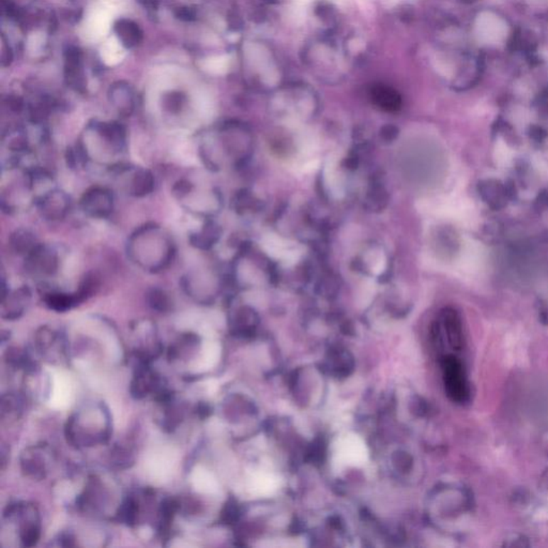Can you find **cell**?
Instances as JSON below:
<instances>
[{"instance_id": "cell-33", "label": "cell", "mask_w": 548, "mask_h": 548, "mask_svg": "<svg viewBox=\"0 0 548 548\" xmlns=\"http://www.w3.org/2000/svg\"><path fill=\"white\" fill-rule=\"evenodd\" d=\"M539 488H541L543 494L548 496V470L543 473L541 480H539Z\"/></svg>"}, {"instance_id": "cell-22", "label": "cell", "mask_w": 548, "mask_h": 548, "mask_svg": "<svg viewBox=\"0 0 548 548\" xmlns=\"http://www.w3.org/2000/svg\"><path fill=\"white\" fill-rule=\"evenodd\" d=\"M139 511H141V505H139V499L134 496H129L119 505L117 517L123 524L133 526L139 520Z\"/></svg>"}, {"instance_id": "cell-2", "label": "cell", "mask_w": 548, "mask_h": 548, "mask_svg": "<svg viewBox=\"0 0 548 548\" xmlns=\"http://www.w3.org/2000/svg\"><path fill=\"white\" fill-rule=\"evenodd\" d=\"M85 139L95 142V144L80 143L84 150L95 148V157L102 164L112 167V160L114 167H120L118 159L121 158L127 149V130L121 123L117 121H93L86 127Z\"/></svg>"}, {"instance_id": "cell-24", "label": "cell", "mask_w": 548, "mask_h": 548, "mask_svg": "<svg viewBox=\"0 0 548 548\" xmlns=\"http://www.w3.org/2000/svg\"><path fill=\"white\" fill-rule=\"evenodd\" d=\"M22 403L23 401L20 396L14 394V393H9V394L4 395L3 403H1V417H3L4 421L6 419H16L20 417L22 413Z\"/></svg>"}, {"instance_id": "cell-16", "label": "cell", "mask_w": 548, "mask_h": 548, "mask_svg": "<svg viewBox=\"0 0 548 548\" xmlns=\"http://www.w3.org/2000/svg\"><path fill=\"white\" fill-rule=\"evenodd\" d=\"M114 33L125 48H136L143 42L144 33L137 23L129 19H119L115 22Z\"/></svg>"}, {"instance_id": "cell-4", "label": "cell", "mask_w": 548, "mask_h": 548, "mask_svg": "<svg viewBox=\"0 0 548 548\" xmlns=\"http://www.w3.org/2000/svg\"><path fill=\"white\" fill-rule=\"evenodd\" d=\"M60 265L58 253L52 246L40 243L25 257V269L33 277L48 279L54 277Z\"/></svg>"}, {"instance_id": "cell-15", "label": "cell", "mask_w": 548, "mask_h": 548, "mask_svg": "<svg viewBox=\"0 0 548 548\" xmlns=\"http://www.w3.org/2000/svg\"><path fill=\"white\" fill-rule=\"evenodd\" d=\"M480 195L492 209H500L505 207L507 199L511 194V190H507L498 180H485L480 182L478 186Z\"/></svg>"}, {"instance_id": "cell-7", "label": "cell", "mask_w": 548, "mask_h": 548, "mask_svg": "<svg viewBox=\"0 0 548 548\" xmlns=\"http://www.w3.org/2000/svg\"><path fill=\"white\" fill-rule=\"evenodd\" d=\"M40 214L46 221L63 220L71 210V199L67 193L59 189H52L36 201Z\"/></svg>"}, {"instance_id": "cell-13", "label": "cell", "mask_w": 548, "mask_h": 548, "mask_svg": "<svg viewBox=\"0 0 548 548\" xmlns=\"http://www.w3.org/2000/svg\"><path fill=\"white\" fill-rule=\"evenodd\" d=\"M107 492L104 490L101 480L97 477H91L87 482L84 492L80 495L76 503L80 510L85 512H98L102 509L105 502Z\"/></svg>"}, {"instance_id": "cell-6", "label": "cell", "mask_w": 548, "mask_h": 548, "mask_svg": "<svg viewBox=\"0 0 548 548\" xmlns=\"http://www.w3.org/2000/svg\"><path fill=\"white\" fill-rule=\"evenodd\" d=\"M167 384L158 372L152 369L150 363L137 362L134 371L133 379L131 381L132 396L136 399H143L149 395H156L161 389Z\"/></svg>"}, {"instance_id": "cell-28", "label": "cell", "mask_w": 548, "mask_h": 548, "mask_svg": "<svg viewBox=\"0 0 548 548\" xmlns=\"http://www.w3.org/2000/svg\"><path fill=\"white\" fill-rule=\"evenodd\" d=\"M315 14L318 18L322 19L324 22H326V21H330L333 18L334 10L331 7L330 4L326 3V1H320L317 7H316Z\"/></svg>"}, {"instance_id": "cell-23", "label": "cell", "mask_w": 548, "mask_h": 548, "mask_svg": "<svg viewBox=\"0 0 548 548\" xmlns=\"http://www.w3.org/2000/svg\"><path fill=\"white\" fill-rule=\"evenodd\" d=\"M147 302L152 310L159 313H167L173 307L171 296L164 290L158 288L148 290Z\"/></svg>"}, {"instance_id": "cell-9", "label": "cell", "mask_w": 548, "mask_h": 548, "mask_svg": "<svg viewBox=\"0 0 548 548\" xmlns=\"http://www.w3.org/2000/svg\"><path fill=\"white\" fill-rule=\"evenodd\" d=\"M65 80L68 87L76 93L87 90V78L83 63V53L76 46H68L65 51Z\"/></svg>"}, {"instance_id": "cell-20", "label": "cell", "mask_w": 548, "mask_h": 548, "mask_svg": "<svg viewBox=\"0 0 548 548\" xmlns=\"http://www.w3.org/2000/svg\"><path fill=\"white\" fill-rule=\"evenodd\" d=\"M220 238V228L214 221H207L201 231L192 233L190 242L199 250H209Z\"/></svg>"}, {"instance_id": "cell-29", "label": "cell", "mask_w": 548, "mask_h": 548, "mask_svg": "<svg viewBox=\"0 0 548 548\" xmlns=\"http://www.w3.org/2000/svg\"><path fill=\"white\" fill-rule=\"evenodd\" d=\"M1 42H3V46H1V65L3 67H8L11 65L12 60H14V52H12L11 48L9 44L7 43L5 35H1Z\"/></svg>"}, {"instance_id": "cell-12", "label": "cell", "mask_w": 548, "mask_h": 548, "mask_svg": "<svg viewBox=\"0 0 548 548\" xmlns=\"http://www.w3.org/2000/svg\"><path fill=\"white\" fill-rule=\"evenodd\" d=\"M437 329L446 335L448 344L452 349L455 352L463 349L465 344L464 332L460 315L455 310L445 309L441 312Z\"/></svg>"}, {"instance_id": "cell-37", "label": "cell", "mask_w": 548, "mask_h": 548, "mask_svg": "<svg viewBox=\"0 0 548 548\" xmlns=\"http://www.w3.org/2000/svg\"><path fill=\"white\" fill-rule=\"evenodd\" d=\"M462 1H465V3H473V1H475V0H462Z\"/></svg>"}, {"instance_id": "cell-5", "label": "cell", "mask_w": 548, "mask_h": 548, "mask_svg": "<svg viewBox=\"0 0 548 548\" xmlns=\"http://www.w3.org/2000/svg\"><path fill=\"white\" fill-rule=\"evenodd\" d=\"M80 207L89 218H107L114 211V194L104 186H91L80 197Z\"/></svg>"}, {"instance_id": "cell-25", "label": "cell", "mask_w": 548, "mask_h": 548, "mask_svg": "<svg viewBox=\"0 0 548 548\" xmlns=\"http://www.w3.org/2000/svg\"><path fill=\"white\" fill-rule=\"evenodd\" d=\"M186 104V95L179 91H172L163 97V107L171 114L181 112Z\"/></svg>"}, {"instance_id": "cell-17", "label": "cell", "mask_w": 548, "mask_h": 548, "mask_svg": "<svg viewBox=\"0 0 548 548\" xmlns=\"http://www.w3.org/2000/svg\"><path fill=\"white\" fill-rule=\"evenodd\" d=\"M156 179L154 174L146 169L131 171V177L127 182V190L131 196L145 197L154 192Z\"/></svg>"}, {"instance_id": "cell-30", "label": "cell", "mask_w": 548, "mask_h": 548, "mask_svg": "<svg viewBox=\"0 0 548 548\" xmlns=\"http://www.w3.org/2000/svg\"><path fill=\"white\" fill-rule=\"evenodd\" d=\"M176 16L181 21H194L196 18V11L193 8L190 7H181L176 9Z\"/></svg>"}, {"instance_id": "cell-19", "label": "cell", "mask_w": 548, "mask_h": 548, "mask_svg": "<svg viewBox=\"0 0 548 548\" xmlns=\"http://www.w3.org/2000/svg\"><path fill=\"white\" fill-rule=\"evenodd\" d=\"M39 244L35 233L29 229H16L10 236V250L14 254L23 256L24 258L28 256Z\"/></svg>"}, {"instance_id": "cell-14", "label": "cell", "mask_w": 548, "mask_h": 548, "mask_svg": "<svg viewBox=\"0 0 548 548\" xmlns=\"http://www.w3.org/2000/svg\"><path fill=\"white\" fill-rule=\"evenodd\" d=\"M369 95L373 103L384 112H396L401 110L403 103L401 95L392 87L384 84L374 85Z\"/></svg>"}, {"instance_id": "cell-21", "label": "cell", "mask_w": 548, "mask_h": 548, "mask_svg": "<svg viewBox=\"0 0 548 548\" xmlns=\"http://www.w3.org/2000/svg\"><path fill=\"white\" fill-rule=\"evenodd\" d=\"M43 301L46 307L56 312L69 311L80 303L75 293L67 294V293L57 292V290H48L44 293Z\"/></svg>"}, {"instance_id": "cell-10", "label": "cell", "mask_w": 548, "mask_h": 548, "mask_svg": "<svg viewBox=\"0 0 548 548\" xmlns=\"http://www.w3.org/2000/svg\"><path fill=\"white\" fill-rule=\"evenodd\" d=\"M31 292L27 286H21L14 290H6L3 283V303L1 315L8 320L20 318L31 302Z\"/></svg>"}, {"instance_id": "cell-31", "label": "cell", "mask_w": 548, "mask_h": 548, "mask_svg": "<svg viewBox=\"0 0 548 548\" xmlns=\"http://www.w3.org/2000/svg\"><path fill=\"white\" fill-rule=\"evenodd\" d=\"M237 516V509L233 502L227 503L222 513V518L224 522H231L236 520Z\"/></svg>"}, {"instance_id": "cell-26", "label": "cell", "mask_w": 548, "mask_h": 548, "mask_svg": "<svg viewBox=\"0 0 548 548\" xmlns=\"http://www.w3.org/2000/svg\"><path fill=\"white\" fill-rule=\"evenodd\" d=\"M112 464L117 468H127V467L130 466V464H133V454H132L131 450L118 446V447L112 450Z\"/></svg>"}, {"instance_id": "cell-3", "label": "cell", "mask_w": 548, "mask_h": 548, "mask_svg": "<svg viewBox=\"0 0 548 548\" xmlns=\"http://www.w3.org/2000/svg\"><path fill=\"white\" fill-rule=\"evenodd\" d=\"M441 367L446 392L449 399L460 405L468 403L470 386L462 361L454 354H447L441 359Z\"/></svg>"}, {"instance_id": "cell-1", "label": "cell", "mask_w": 548, "mask_h": 548, "mask_svg": "<svg viewBox=\"0 0 548 548\" xmlns=\"http://www.w3.org/2000/svg\"><path fill=\"white\" fill-rule=\"evenodd\" d=\"M127 256L145 271H162L176 254L173 238L159 225L146 224L136 229L127 240Z\"/></svg>"}, {"instance_id": "cell-35", "label": "cell", "mask_w": 548, "mask_h": 548, "mask_svg": "<svg viewBox=\"0 0 548 548\" xmlns=\"http://www.w3.org/2000/svg\"><path fill=\"white\" fill-rule=\"evenodd\" d=\"M543 447H544V450H545L546 455L548 456V433L547 434L545 435V436H544Z\"/></svg>"}, {"instance_id": "cell-36", "label": "cell", "mask_w": 548, "mask_h": 548, "mask_svg": "<svg viewBox=\"0 0 548 548\" xmlns=\"http://www.w3.org/2000/svg\"><path fill=\"white\" fill-rule=\"evenodd\" d=\"M263 1H265V3L268 4H277L278 0H263Z\"/></svg>"}, {"instance_id": "cell-27", "label": "cell", "mask_w": 548, "mask_h": 548, "mask_svg": "<svg viewBox=\"0 0 548 548\" xmlns=\"http://www.w3.org/2000/svg\"><path fill=\"white\" fill-rule=\"evenodd\" d=\"M531 545L528 537L520 533H513L510 534L507 539H503L502 546L505 547H529Z\"/></svg>"}, {"instance_id": "cell-18", "label": "cell", "mask_w": 548, "mask_h": 548, "mask_svg": "<svg viewBox=\"0 0 548 548\" xmlns=\"http://www.w3.org/2000/svg\"><path fill=\"white\" fill-rule=\"evenodd\" d=\"M35 345L42 357H48V354H52L51 350H55L56 347L65 349V346L63 334L48 326L42 327L37 331L35 335Z\"/></svg>"}, {"instance_id": "cell-8", "label": "cell", "mask_w": 548, "mask_h": 548, "mask_svg": "<svg viewBox=\"0 0 548 548\" xmlns=\"http://www.w3.org/2000/svg\"><path fill=\"white\" fill-rule=\"evenodd\" d=\"M51 450L46 446H33L27 448L21 456V467L27 477L33 480L46 479L48 473V460Z\"/></svg>"}, {"instance_id": "cell-32", "label": "cell", "mask_w": 548, "mask_h": 548, "mask_svg": "<svg viewBox=\"0 0 548 548\" xmlns=\"http://www.w3.org/2000/svg\"><path fill=\"white\" fill-rule=\"evenodd\" d=\"M196 413L199 415V417L201 418V419L207 418L210 413L209 406L205 403L199 404V406H197Z\"/></svg>"}, {"instance_id": "cell-34", "label": "cell", "mask_w": 548, "mask_h": 548, "mask_svg": "<svg viewBox=\"0 0 548 548\" xmlns=\"http://www.w3.org/2000/svg\"><path fill=\"white\" fill-rule=\"evenodd\" d=\"M541 318L544 324L548 325V309L542 310Z\"/></svg>"}, {"instance_id": "cell-11", "label": "cell", "mask_w": 548, "mask_h": 548, "mask_svg": "<svg viewBox=\"0 0 548 548\" xmlns=\"http://www.w3.org/2000/svg\"><path fill=\"white\" fill-rule=\"evenodd\" d=\"M108 101L120 116H131L136 107L135 90L129 83L119 80L110 85Z\"/></svg>"}]
</instances>
